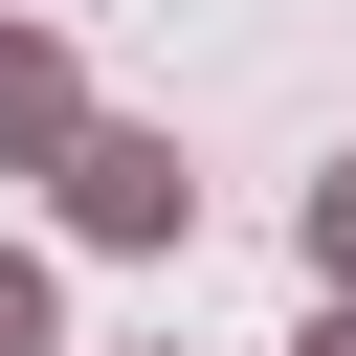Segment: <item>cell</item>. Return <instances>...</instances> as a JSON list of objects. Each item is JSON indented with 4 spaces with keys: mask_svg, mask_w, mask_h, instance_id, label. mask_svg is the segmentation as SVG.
Returning <instances> with one entry per match:
<instances>
[{
    "mask_svg": "<svg viewBox=\"0 0 356 356\" xmlns=\"http://www.w3.org/2000/svg\"><path fill=\"white\" fill-rule=\"evenodd\" d=\"M312 267H334V289H356V156H334V178H312Z\"/></svg>",
    "mask_w": 356,
    "mask_h": 356,
    "instance_id": "4",
    "label": "cell"
},
{
    "mask_svg": "<svg viewBox=\"0 0 356 356\" xmlns=\"http://www.w3.org/2000/svg\"><path fill=\"white\" fill-rule=\"evenodd\" d=\"M67 134H89L67 44H44V22H0V178H67Z\"/></svg>",
    "mask_w": 356,
    "mask_h": 356,
    "instance_id": "2",
    "label": "cell"
},
{
    "mask_svg": "<svg viewBox=\"0 0 356 356\" xmlns=\"http://www.w3.org/2000/svg\"><path fill=\"white\" fill-rule=\"evenodd\" d=\"M67 222H89V245H178V222H200L178 134H67Z\"/></svg>",
    "mask_w": 356,
    "mask_h": 356,
    "instance_id": "1",
    "label": "cell"
},
{
    "mask_svg": "<svg viewBox=\"0 0 356 356\" xmlns=\"http://www.w3.org/2000/svg\"><path fill=\"white\" fill-rule=\"evenodd\" d=\"M0 356H67V289H44L22 245H0Z\"/></svg>",
    "mask_w": 356,
    "mask_h": 356,
    "instance_id": "3",
    "label": "cell"
},
{
    "mask_svg": "<svg viewBox=\"0 0 356 356\" xmlns=\"http://www.w3.org/2000/svg\"><path fill=\"white\" fill-rule=\"evenodd\" d=\"M312 356H356V289H334V312H312Z\"/></svg>",
    "mask_w": 356,
    "mask_h": 356,
    "instance_id": "5",
    "label": "cell"
}]
</instances>
